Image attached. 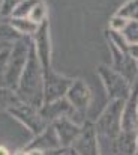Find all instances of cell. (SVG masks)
I'll list each match as a JSON object with an SVG mask.
<instances>
[{
	"label": "cell",
	"mask_w": 138,
	"mask_h": 155,
	"mask_svg": "<svg viewBox=\"0 0 138 155\" xmlns=\"http://www.w3.org/2000/svg\"><path fill=\"white\" fill-rule=\"evenodd\" d=\"M24 60H26V47L24 45H17V48L14 51V56L11 59V65H9L11 68L6 72V78H9V80L18 78L20 71L23 68L21 65L24 63Z\"/></svg>",
	"instance_id": "cell-8"
},
{
	"label": "cell",
	"mask_w": 138,
	"mask_h": 155,
	"mask_svg": "<svg viewBox=\"0 0 138 155\" xmlns=\"http://www.w3.org/2000/svg\"><path fill=\"white\" fill-rule=\"evenodd\" d=\"M39 2H42V0H23V2H21L15 9H14L12 15H14V17H17V18L29 17V15H30V12H32V9H33Z\"/></svg>",
	"instance_id": "cell-10"
},
{
	"label": "cell",
	"mask_w": 138,
	"mask_h": 155,
	"mask_svg": "<svg viewBox=\"0 0 138 155\" xmlns=\"http://www.w3.org/2000/svg\"><path fill=\"white\" fill-rule=\"evenodd\" d=\"M117 15L125 17L128 20H138V0H129V2H126L117 11Z\"/></svg>",
	"instance_id": "cell-9"
},
{
	"label": "cell",
	"mask_w": 138,
	"mask_h": 155,
	"mask_svg": "<svg viewBox=\"0 0 138 155\" xmlns=\"http://www.w3.org/2000/svg\"><path fill=\"white\" fill-rule=\"evenodd\" d=\"M98 72H99L102 84L111 100H125L126 101L129 98V95H131L129 84L131 83L123 75H120L117 71L107 68V66H101L98 69Z\"/></svg>",
	"instance_id": "cell-2"
},
{
	"label": "cell",
	"mask_w": 138,
	"mask_h": 155,
	"mask_svg": "<svg viewBox=\"0 0 138 155\" xmlns=\"http://www.w3.org/2000/svg\"><path fill=\"white\" fill-rule=\"evenodd\" d=\"M12 24L17 27V30H21V32H26V33H30V32H35V30L39 29L35 21H32L30 18H26V17L14 20Z\"/></svg>",
	"instance_id": "cell-12"
},
{
	"label": "cell",
	"mask_w": 138,
	"mask_h": 155,
	"mask_svg": "<svg viewBox=\"0 0 138 155\" xmlns=\"http://www.w3.org/2000/svg\"><path fill=\"white\" fill-rule=\"evenodd\" d=\"M38 56L45 71H50V39H48V26L42 23L38 29Z\"/></svg>",
	"instance_id": "cell-7"
},
{
	"label": "cell",
	"mask_w": 138,
	"mask_h": 155,
	"mask_svg": "<svg viewBox=\"0 0 138 155\" xmlns=\"http://www.w3.org/2000/svg\"><path fill=\"white\" fill-rule=\"evenodd\" d=\"M129 97H132V98H138V74H137V77H135V80H134V83H132L131 95H129Z\"/></svg>",
	"instance_id": "cell-15"
},
{
	"label": "cell",
	"mask_w": 138,
	"mask_h": 155,
	"mask_svg": "<svg viewBox=\"0 0 138 155\" xmlns=\"http://www.w3.org/2000/svg\"><path fill=\"white\" fill-rule=\"evenodd\" d=\"M68 98L72 107H75L77 110L84 111L89 105H90V100H92V94L87 87V84L81 80H77L71 84L69 91H68Z\"/></svg>",
	"instance_id": "cell-4"
},
{
	"label": "cell",
	"mask_w": 138,
	"mask_h": 155,
	"mask_svg": "<svg viewBox=\"0 0 138 155\" xmlns=\"http://www.w3.org/2000/svg\"><path fill=\"white\" fill-rule=\"evenodd\" d=\"M125 39L129 42V44H137L138 42V20H129L126 27L120 32Z\"/></svg>",
	"instance_id": "cell-11"
},
{
	"label": "cell",
	"mask_w": 138,
	"mask_h": 155,
	"mask_svg": "<svg viewBox=\"0 0 138 155\" xmlns=\"http://www.w3.org/2000/svg\"><path fill=\"white\" fill-rule=\"evenodd\" d=\"M77 152L80 155H99L98 140H96V128L93 125H86L78 136V142L75 145Z\"/></svg>",
	"instance_id": "cell-5"
},
{
	"label": "cell",
	"mask_w": 138,
	"mask_h": 155,
	"mask_svg": "<svg viewBox=\"0 0 138 155\" xmlns=\"http://www.w3.org/2000/svg\"><path fill=\"white\" fill-rule=\"evenodd\" d=\"M125 108V100H113L105 108L99 120L96 122V134L104 136L108 140H116L122 130V114Z\"/></svg>",
	"instance_id": "cell-1"
},
{
	"label": "cell",
	"mask_w": 138,
	"mask_h": 155,
	"mask_svg": "<svg viewBox=\"0 0 138 155\" xmlns=\"http://www.w3.org/2000/svg\"><path fill=\"white\" fill-rule=\"evenodd\" d=\"M135 155H138V133H137V152H135Z\"/></svg>",
	"instance_id": "cell-18"
},
{
	"label": "cell",
	"mask_w": 138,
	"mask_h": 155,
	"mask_svg": "<svg viewBox=\"0 0 138 155\" xmlns=\"http://www.w3.org/2000/svg\"><path fill=\"white\" fill-rule=\"evenodd\" d=\"M45 12H47L45 5H44L42 2H39V3H38V5H36V6L32 9V12H30L29 18H30L32 21H35V23H44Z\"/></svg>",
	"instance_id": "cell-13"
},
{
	"label": "cell",
	"mask_w": 138,
	"mask_h": 155,
	"mask_svg": "<svg viewBox=\"0 0 138 155\" xmlns=\"http://www.w3.org/2000/svg\"><path fill=\"white\" fill-rule=\"evenodd\" d=\"M23 0H3V6H2V14L3 15H8V14H12L14 9L21 3Z\"/></svg>",
	"instance_id": "cell-14"
},
{
	"label": "cell",
	"mask_w": 138,
	"mask_h": 155,
	"mask_svg": "<svg viewBox=\"0 0 138 155\" xmlns=\"http://www.w3.org/2000/svg\"><path fill=\"white\" fill-rule=\"evenodd\" d=\"M45 83H47V98L50 100L51 97H60L65 91H68L71 87V81L66 80L65 77L56 75L50 71H47L45 75Z\"/></svg>",
	"instance_id": "cell-6"
},
{
	"label": "cell",
	"mask_w": 138,
	"mask_h": 155,
	"mask_svg": "<svg viewBox=\"0 0 138 155\" xmlns=\"http://www.w3.org/2000/svg\"><path fill=\"white\" fill-rule=\"evenodd\" d=\"M0 155H9L8 149H6V148H3V146H0Z\"/></svg>",
	"instance_id": "cell-17"
},
{
	"label": "cell",
	"mask_w": 138,
	"mask_h": 155,
	"mask_svg": "<svg viewBox=\"0 0 138 155\" xmlns=\"http://www.w3.org/2000/svg\"><path fill=\"white\" fill-rule=\"evenodd\" d=\"M128 51H129V54H131L134 59H137V60H138V42H137V44H129Z\"/></svg>",
	"instance_id": "cell-16"
},
{
	"label": "cell",
	"mask_w": 138,
	"mask_h": 155,
	"mask_svg": "<svg viewBox=\"0 0 138 155\" xmlns=\"http://www.w3.org/2000/svg\"><path fill=\"white\" fill-rule=\"evenodd\" d=\"M110 48H111V53H113V69L117 71L120 75H123L132 84L138 74L137 59H134L128 51L119 48L111 41H110Z\"/></svg>",
	"instance_id": "cell-3"
}]
</instances>
